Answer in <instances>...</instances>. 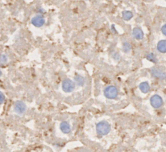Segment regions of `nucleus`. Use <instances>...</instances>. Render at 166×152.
I'll return each instance as SVG.
<instances>
[{
  "instance_id": "nucleus-1",
  "label": "nucleus",
  "mask_w": 166,
  "mask_h": 152,
  "mask_svg": "<svg viewBox=\"0 0 166 152\" xmlns=\"http://www.w3.org/2000/svg\"><path fill=\"white\" fill-rule=\"evenodd\" d=\"M111 125L110 124L105 121H100L96 125V132L97 134L100 136H104L107 135L108 133L110 132Z\"/></svg>"
},
{
  "instance_id": "nucleus-2",
  "label": "nucleus",
  "mask_w": 166,
  "mask_h": 152,
  "mask_svg": "<svg viewBox=\"0 0 166 152\" xmlns=\"http://www.w3.org/2000/svg\"><path fill=\"white\" fill-rule=\"evenodd\" d=\"M104 96L108 99H115L118 97V89L114 85H109L104 89Z\"/></svg>"
},
{
  "instance_id": "nucleus-3",
  "label": "nucleus",
  "mask_w": 166,
  "mask_h": 152,
  "mask_svg": "<svg viewBox=\"0 0 166 152\" xmlns=\"http://www.w3.org/2000/svg\"><path fill=\"white\" fill-rule=\"evenodd\" d=\"M74 88H75V84L72 80L66 79L62 83V89L66 93H71L72 91H73Z\"/></svg>"
},
{
  "instance_id": "nucleus-4",
  "label": "nucleus",
  "mask_w": 166,
  "mask_h": 152,
  "mask_svg": "<svg viewBox=\"0 0 166 152\" xmlns=\"http://www.w3.org/2000/svg\"><path fill=\"white\" fill-rule=\"evenodd\" d=\"M151 105L154 108H160L163 105V99L160 95L158 94H155L153 95L150 99Z\"/></svg>"
},
{
  "instance_id": "nucleus-5",
  "label": "nucleus",
  "mask_w": 166,
  "mask_h": 152,
  "mask_svg": "<svg viewBox=\"0 0 166 152\" xmlns=\"http://www.w3.org/2000/svg\"><path fill=\"white\" fill-rule=\"evenodd\" d=\"M31 23L34 26L37 27V28H40V27L44 25L45 20H44V18H43V16L42 15H37V16L32 18Z\"/></svg>"
},
{
  "instance_id": "nucleus-6",
  "label": "nucleus",
  "mask_w": 166,
  "mask_h": 152,
  "mask_svg": "<svg viewBox=\"0 0 166 152\" xmlns=\"http://www.w3.org/2000/svg\"><path fill=\"white\" fill-rule=\"evenodd\" d=\"M14 111L19 115H23L26 111V106L22 101H17L14 105Z\"/></svg>"
},
{
  "instance_id": "nucleus-7",
  "label": "nucleus",
  "mask_w": 166,
  "mask_h": 152,
  "mask_svg": "<svg viewBox=\"0 0 166 152\" xmlns=\"http://www.w3.org/2000/svg\"><path fill=\"white\" fill-rule=\"evenodd\" d=\"M151 73L152 75L154 77H156V78L159 79H164L166 77V75L164 72L162 70L159 69V68H153L151 70Z\"/></svg>"
},
{
  "instance_id": "nucleus-8",
  "label": "nucleus",
  "mask_w": 166,
  "mask_h": 152,
  "mask_svg": "<svg viewBox=\"0 0 166 152\" xmlns=\"http://www.w3.org/2000/svg\"><path fill=\"white\" fill-rule=\"evenodd\" d=\"M132 34L134 36V38L137 40H142L143 38V32L140 28H135L133 29Z\"/></svg>"
},
{
  "instance_id": "nucleus-9",
  "label": "nucleus",
  "mask_w": 166,
  "mask_h": 152,
  "mask_svg": "<svg viewBox=\"0 0 166 152\" xmlns=\"http://www.w3.org/2000/svg\"><path fill=\"white\" fill-rule=\"evenodd\" d=\"M60 130L64 134H69L70 131H71L69 123L68 121H63L60 124Z\"/></svg>"
},
{
  "instance_id": "nucleus-10",
  "label": "nucleus",
  "mask_w": 166,
  "mask_h": 152,
  "mask_svg": "<svg viewBox=\"0 0 166 152\" xmlns=\"http://www.w3.org/2000/svg\"><path fill=\"white\" fill-rule=\"evenodd\" d=\"M139 89L142 93L143 94H147L148 92L150 91V85L149 83L147 82V81H143L142 82L140 85H139Z\"/></svg>"
},
{
  "instance_id": "nucleus-11",
  "label": "nucleus",
  "mask_w": 166,
  "mask_h": 152,
  "mask_svg": "<svg viewBox=\"0 0 166 152\" xmlns=\"http://www.w3.org/2000/svg\"><path fill=\"white\" fill-rule=\"evenodd\" d=\"M157 51L160 53H166V40L160 41L157 43Z\"/></svg>"
},
{
  "instance_id": "nucleus-12",
  "label": "nucleus",
  "mask_w": 166,
  "mask_h": 152,
  "mask_svg": "<svg viewBox=\"0 0 166 152\" xmlns=\"http://www.w3.org/2000/svg\"><path fill=\"white\" fill-rule=\"evenodd\" d=\"M74 80H75V82L78 86H83L85 85V78L81 75H79V74L76 75L74 77Z\"/></svg>"
},
{
  "instance_id": "nucleus-13",
  "label": "nucleus",
  "mask_w": 166,
  "mask_h": 152,
  "mask_svg": "<svg viewBox=\"0 0 166 152\" xmlns=\"http://www.w3.org/2000/svg\"><path fill=\"white\" fill-rule=\"evenodd\" d=\"M133 17V13L130 11H124L122 12V18L125 20H130Z\"/></svg>"
},
{
  "instance_id": "nucleus-14",
  "label": "nucleus",
  "mask_w": 166,
  "mask_h": 152,
  "mask_svg": "<svg viewBox=\"0 0 166 152\" xmlns=\"http://www.w3.org/2000/svg\"><path fill=\"white\" fill-rule=\"evenodd\" d=\"M122 50H123L124 52L126 53H128V52L130 51L131 50V46L129 43H124L123 45H122Z\"/></svg>"
},
{
  "instance_id": "nucleus-15",
  "label": "nucleus",
  "mask_w": 166,
  "mask_h": 152,
  "mask_svg": "<svg viewBox=\"0 0 166 152\" xmlns=\"http://www.w3.org/2000/svg\"><path fill=\"white\" fill-rule=\"evenodd\" d=\"M147 60L149 61H151V62H153V63H156L157 62L156 57V55L153 53H149V54H148L147 55Z\"/></svg>"
},
{
  "instance_id": "nucleus-16",
  "label": "nucleus",
  "mask_w": 166,
  "mask_h": 152,
  "mask_svg": "<svg viewBox=\"0 0 166 152\" xmlns=\"http://www.w3.org/2000/svg\"><path fill=\"white\" fill-rule=\"evenodd\" d=\"M7 62V56L5 55H2L0 56V63L1 64H4V63Z\"/></svg>"
},
{
  "instance_id": "nucleus-17",
  "label": "nucleus",
  "mask_w": 166,
  "mask_h": 152,
  "mask_svg": "<svg viewBox=\"0 0 166 152\" xmlns=\"http://www.w3.org/2000/svg\"><path fill=\"white\" fill-rule=\"evenodd\" d=\"M4 101H5L4 94H2V92L0 91V105H2V103H4Z\"/></svg>"
},
{
  "instance_id": "nucleus-18",
  "label": "nucleus",
  "mask_w": 166,
  "mask_h": 152,
  "mask_svg": "<svg viewBox=\"0 0 166 152\" xmlns=\"http://www.w3.org/2000/svg\"><path fill=\"white\" fill-rule=\"evenodd\" d=\"M161 32H162V34H164V36H166V24H164V25L162 26Z\"/></svg>"
},
{
  "instance_id": "nucleus-19",
  "label": "nucleus",
  "mask_w": 166,
  "mask_h": 152,
  "mask_svg": "<svg viewBox=\"0 0 166 152\" xmlns=\"http://www.w3.org/2000/svg\"><path fill=\"white\" fill-rule=\"evenodd\" d=\"M1 75H2V72H1V70H0V76H1Z\"/></svg>"
},
{
  "instance_id": "nucleus-20",
  "label": "nucleus",
  "mask_w": 166,
  "mask_h": 152,
  "mask_svg": "<svg viewBox=\"0 0 166 152\" xmlns=\"http://www.w3.org/2000/svg\"><path fill=\"white\" fill-rule=\"evenodd\" d=\"M165 1H166V0H165Z\"/></svg>"
}]
</instances>
